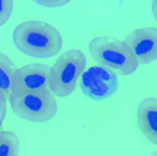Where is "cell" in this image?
I'll use <instances>...</instances> for the list:
<instances>
[{
  "label": "cell",
  "instance_id": "6da1fadb",
  "mask_svg": "<svg viewBox=\"0 0 157 156\" xmlns=\"http://www.w3.org/2000/svg\"><path fill=\"white\" fill-rule=\"evenodd\" d=\"M12 39L23 54L39 59L56 56L63 46V39L52 24L39 20H29L19 24L13 30Z\"/></svg>",
  "mask_w": 157,
  "mask_h": 156
},
{
  "label": "cell",
  "instance_id": "7a4b0ae2",
  "mask_svg": "<svg viewBox=\"0 0 157 156\" xmlns=\"http://www.w3.org/2000/svg\"><path fill=\"white\" fill-rule=\"evenodd\" d=\"M93 59L99 65L113 70L121 76L134 73L139 63L124 41L107 35L91 39L88 45Z\"/></svg>",
  "mask_w": 157,
  "mask_h": 156
},
{
  "label": "cell",
  "instance_id": "3957f363",
  "mask_svg": "<svg viewBox=\"0 0 157 156\" xmlns=\"http://www.w3.org/2000/svg\"><path fill=\"white\" fill-rule=\"evenodd\" d=\"M86 62L85 54L78 49H71L62 53L50 69L48 85L52 92L58 97L71 95Z\"/></svg>",
  "mask_w": 157,
  "mask_h": 156
},
{
  "label": "cell",
  "instance_id": "277c9868",
  "mask_svg": "<svg viewBox=\"0 0 157 156\" xmlns=\"http://www.w3.org/2000/svg\"><path fill=\"white\" fill-rule=\"evenodd\" d=\"M8 99L15 115L32 122H48L55 116L58 111V102L50 89L10 93Z\"/></svg>",
  "mask_w": 157,
  "mask_h": 156
},
{
  "label": "cell",
  "instance_id": "5b68a950",
  "mask_svg": "<svg viewBox=\"0 0 157 156\" xmlns=\"http://www.w3.org/2000/svg\"><path fill=\"white\" fill-rule=\"evenodd\" d=\"M79 85L85 96L94 101H100L114 95L118 91L119 82L113 70L93 65L83 72Z\"/></svg>",
  "mask_w": 157,
  "mask_h": 156
},
{
  "label": "cell",
  "instance_id": "8992f818",
  "mask_svg": "<svg viewBox=\"0 0 157 156\" xmlns=\"http://www.w3.org/2000/svg\"><path fill=\"white\" fill-rule=\"evenodd\" d=\"M50 67L42 63H31L16 69L10 93H24L49 89Z\"/></svg>",
  "mask_w": 157,
  "mask_h": 156
},
{
  "label": "cell",
  "instance_id": "52a82bcc",
  "mask_svg": "<svg viewBox=\"0 0 157 156\" xmlns=\"http://www.w3.org/2000/svg\"><path fill=\"white\" fill-rule=\"evenodd\" d=\"M124 42L139 64L146 65L157 60V28L136 29L126 35Z\"/></svg>",
  "mask_w": 157,
  "mask_h": 156
},
{
  "label": "cell",
  "instance_id": "ba28073f",
  "mask_svg": "<svg viewBox=\"0 0 157 156\" xmlns=\"http://www.w3.org/2000/svg\"><path fill=\"white\" fill-rule=\"evenodd\" d=\"M136 117L142 134L150 142L157 145V98H144L138 105Z\"/></svg>",
  "mask_w": 157,
  "mask_h": 156
},
{
  "label": "cell",
  "instance_id": "9c48e42d",
  "mask_svg": "<svg viewBox=\"0 0 157 156\" xmlns=\"http://www.w3.org/2000/svg\"><path fill=\"white\" fill-rule=\"evenodd\" d=\"M16 69L13 61L0 52V92L7 99L11 92L12 78Z\"/></svg>",
  "mask_w": 157,
  "mask_h": 156
},
{
  "label": "cell",
  "instance_id": "30bf717a",
  "mask_svg": "<svg viewBox=\"0 0 157 156\" xmlns=\"http://www.w3.org/2000/svg\"><path fill=\"white\" fill-rule=\"evenodd\" d=\"M20 152V140L11 131L0 132V156H17Z\"/></svg>",
  "mask_w": 157,
  "mask_h": 156
},
{
  "label": "cell",
  "instance_id": "8fae6325",
  "mask_svg": "<svg viewBox=\"0 0 157 156\" xmlns=\"http://www.w3.org/2000/svg\"><path fill=\"white\" fill-rule=\"evenodd\" d=\"M13 8V0H0V26L10 18Z\"/></svg>",
  "mask_w": 157,
  "mask_h": 156
},
{
  "label": "cell",
  "instance_id": "7c38bea8",
  "mask_svg": "<svg viewBox=\"0 0 157 156\" xmlns=\"http://www.w3.org/2000/svg\"><path fill=\"white\" fill-rule=\"evenodd\" d=\"M37 4L48 8L60 7L69 3L72 0H32Z\"/></svg>",
  "mask_w": 157,
  "mask_h": 156
},
{
  "label": "cell",
  "instance_id": "4fadbf2b",
  "mask_svg": "<svg viewBox=\"0 0 157 156\" xmlns=\"http://www.w3.org/2000/svg\"><path fill=\"white\" fill-rule=\"evenodd\" d=\"M7 100L6 97L0 92V123L3 121L7 114Z\"/></svg>",
  "mask_w": 157,
  "mask_h": 156
},
{
  "label": "cell",
  "instance_id": "5bb4252c",
  "mask_svg": "<svg viewBox=\"0 0 157 156\" xmlns=\"http://www.w3.org/2000/svg\"><path fill=\"white\" fill-rule=\"evenodd\" d=\"M151 12L153 17L157 21V0H153L151 2Z\"/></svg>",
  "mask_w": 157,
  "mask_h": 156
},
{
  "label": "cell",
  "instance_id": "9a60e30c",
  "mask_svg": "<svg viewBox=\"0 0 157 156\" xmlns=\"http://www.w3.org/2000/svg\"><path fill=\"white\" fill-rule=\"evenodd\" d=\"M2 130V123H0V132Z\"/></svg>",
  "mask_w": 157,
  "mask_h": 156
}]
</instances>
